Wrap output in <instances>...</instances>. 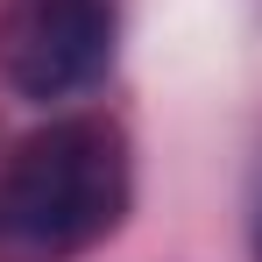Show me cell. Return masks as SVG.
Returning <instances> with one entry per match:
<instances>
[{"mask_svg": "<svg viewBox=\"0 0 262 262\" xmlns=\"http://www.w3.org/2000/svg\"><path fill=\"white\" fill-rule=\"evenodd\" d=\"M135 199L128 135L106 114H71L0 163V262H64L99 248Z\"/></svg>", "mask_w": 262, "mask_h": 262, "instance_id": "obj_1", "label": "cell"}, {"mask_svg": "<svg viewBox=\"0 0 262 262\" xmlns=\"http://www.w3.org/2000/svg\"><path fill=\"white\" fill-rule=\"evenodd\" d=\"M114 64L106 0H14L0 14V78L21 99H71Z\"/></svg>", "mask_w": 262, "mask_h": 262, "instance_id": "obj_2", "label": "cell"}]
</instances>
